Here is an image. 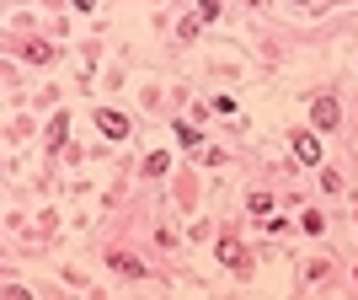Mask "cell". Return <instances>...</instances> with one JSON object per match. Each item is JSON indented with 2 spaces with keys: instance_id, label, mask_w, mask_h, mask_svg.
I'll return each mask as SVG.
<instances>
[{
  "instance_id": "7a4b0ae2",
  "label": "cell",
  "mask_w": 358,
  "mask_h": 300,
  "mask_svg": "<svg viewBox=\"0 0 358 300\" xmlns=\"http://www.w3.org/2000/svg\"><path fill=\"white\" fill-rule=\"evenodd\" d=\"M97 129L107 134V140H129V118H123V113H107V107H102V113H97Z\"/></svg>"
},
{
  "instance_id": "ba28073f",
  "label": "cell",
  "mask_w": 358,
  "mask_h": 300,
  "mask_svg": "<svg viewBox=\"0 0 358 300\" xmlns=\"http://www.w3.org/2000/svg\"><path fill=\"white\" fill-rule=\"evenodd\" d=\"M246 204H252V215H267V209H273V199H267V193H252Z\"/></svg>"
},
{
  "instance_id": "52a82bcc",
  "label": "cell",
  "mask_w": 358,
  "mask_h": 300,
  "mask_svg": "<svg viewBox=\"0 0 358 300\" xmlns=\"http://www.w3.org/2000/svg\"><path fill=\"white\" fill-rule=\"evenodd\" d=\"M166 166H171V156H166V150H150V156H144V172H150V177H160Z\"/></svg>"
},
{
  "instance_id": "8992f818",
  "label": "cell",
  "mask_w": 358,
  "mask_h": 300,
  "mask_svg": "<svg viewBox=\"0 0 358 300\" xmlns=\"http://www.w3.org/2000/svg\"><path fill=\"white\" fill-rule=\"evenodd\" d=\"M219 263H230V268H246V252H241L236 241H225V247H219Z\"/></svg>"
},
{
  "instance_id": "3957f363",
  "label": "cell",
  "mask_w": 358,
  "mask_h": 300,
  "mask_svg": "<svg viewBox=\"0 0 358 300\" xmlns=\"http://www.w3.org/2000/svg\"><path fill=\"white\" fill-rule=\"evenodd\" d=\"M294 156L305 161V166H316V161H321V140H316V134H299V140H294Z\"/></svg>"
},
{
  "instance_id": "277c9868",
  "label": "cell",
  "mask_w": 358,
  "mask_h": 300,
  "mask_svg": "<svg viewBox=\"0 0 358 300\" xmlns=\"http://www.w3.org/2000/svg\"><path fill=\"white\" fill-rule=\"evenodd\" d=\"M107 263H113L118 274H129V279H144V263H140V258H129V252H113Z\"/></svg>"
},
{
  "instance_id": "6da1fadb",
  "label": "cell",
  "mask_w": 358,
  "mask_h": 300,
  "mask_svg": "<svg viewBox=\"0 0 358 300\" xmlns=\"http://www.w3.org/2000/svg\"><path fill=\"white\" fill-rule=\"evenodd\" d=\"M310 118H316V129H337V118H342L337 97H316V107H310Z\"/></svg>"
},
{
  "instance_id": "5b68a950",
  "label": "cell",
  "mask_w": 358,
  "mask_h": 300,
  "mask_svg": "<svg viewBox=\"0 0 358 300\" xmlns=\"http://www.w3.org/2000/svg\"><path fill=\"white\" fill-rule=\"evenodd\" d=\"M177 145H187V150H198V145H203V129H193V123L182 118V123H177Z\"/></svg>"
},
{
  "instance_id": "9c48e42d",
  "label": "cell",
  "mask_w": 358,
  "mask_h": 300,
  "mask_svg": "<svg viewBox=\"0 0 358 300\" xmlns=\"http://www.w3.org/2000/svg\"><path fill=\"white\" fill-rule=\"evenodd\" d=\"M91 6H97V0H75V11H91Z\"/></svg>"
}]
</instances>
